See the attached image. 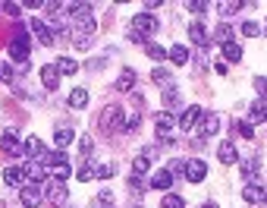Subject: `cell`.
Instances as JSON below:
<instances>
[{"label": "cell", "instance_id": "obj_1", "mask_svg": "<svg viewBox=\"0 0 267 208\" xmlns=\"http://www.w3.org/2000/svg\"><path fill=\"white\" fill-rule=\"evenodd\" d=\"M154 32H157V19L154 16H148V13L132 16V29H129L132 38H151Z\"/></svg>", "mask_w": 267, "mask_h": 208}, {"label": "cell", "instance_id": "obj_2", "mask_svg": "<svg viewBox=\"0 0 267 208\" xmlns=\"http://www.w3.org/2000/svg\"><path fill=\"white\" fill-rule=\"evenodd\" d=\"M29 54H32V38H29V35H22V32H16L13 41H10V57L19 60V63H26Z\"/></svg>", "mask_w": 267, "mask_h": 208}, {"label": "cell", "instance_id": "obj_3", "mask_svg": "<svg viewBox=\"0 0 267 208\" xmlns=\"http://www.w3.org/2000/svg\"><path fill=\"white\" fill-rule=\"evenodd\" d=\"M44 199H51L54 205H63L66 202V186H63V183L60 180H44Z\"/></svg>", "mask_w": 267, "mask_h": 208}, {"label": "cell", "instance_id": "obj_4", "mask_svg": "<svg viewBox=\"0 0 267 208\" xmlns=\"http://www.w3.org/2000/svg\"><path fill=\"white\" fill-rule=\"evenodd\" d=\"M0 148H4V152H7L10 158L26 155V145H22L19 139H16V133H13V130H7V133H4V139H0Z\"/></svg>", "mask_w": 267, "mask_h": 208}, {"label": "cell", "instance_id": "obj_5", "mask_svg": "<svg viewBox=\"0 0 267 208\" xmlns=\"http://www.w3.org/2000/svg\"><path fill=\"white\" fill-rule=\"evenodd\" d=\"M32 32H35V38H38L41 44H57V35H54V29H51L44 19H38V16L32 19Z\"/></svg>", "mask_w": 267, "mask_h": 208}, {"label": "cell", "instance_id": "obj_6", "mask_svg": "<svg viewBox=\"0 0 267 208\" xmlns=\"http://www.w3.org/2000/svg\"><path fill=\"white\" fill-rule=\"evenodd\" d=\"M117 126H123V111L117 104H110V108H104V114H101V130H117Z\"/></svg>", "mask_w": 267, "mask_h": 208}, {"label": "cell", "instance_id": "obj_7", "mask_svg": "<svg viewBox=\"0 0 267 208\" xmlns=\"http://www.w3.org/2000/svg\"><path fill=\"white\" fill-rule=\"evenodd\" d=\"M154 126H157V136H160V139H167L173 130H176V117H173L170 111H160L157 117H154Z\"/></svg>", "mask_w": 267, "mask_h": 208}, {"label": "cell", "instance_id": "obj_8", "mask_svg": "<svg viewBox=\"0 0 267 208\" xmlns=\"http://www.w3.org/2000/svg\"><path fill=\"white\" fill-rule=\"evenodd\" d=\"M204 177H207V164H204V161L195 158V161L185 164V180H189V183H201Z\"/></svg>", "mask_w": 267, "mask_h": 208}, {"label": "cell", "instance_id": "obj_9", "mask_svg": "<svg viewBox=\"0 0 267 208\" xmlns=\"http://www.w3.org/2000/svg\"><path fill=\"white\" fill-rule=\"evenodd\" d=\"M41 199H44V195H41L38 186H22V189H19V202L26 205V208H38Z\"/></svg>", "mask_w": 267, "mask_h": 208}, {"label": "cell", "instance_id": "obj_10", "mask_svg": "<svg viewBox=\"0 0 267 208\" xmlns=\"http://www.w3.org/2000/svg\"><path fill=\"white\" fill-rule=\"evenodd\" d=\"M198 117H201V108H198V104H192V108H185V114L179 117V130H192V126L198 123Z\"/></svg>", "mask_w": 267, "mask_h": 208}, {"label": "cell", "instance_id": "obj_11", "mask_svg": "<svg viewBox=\"0 0 267 208\" xmlns=\"http://www.w3.org/2000/svg\"><path fill=\"white\" fill-rule=\"evenodd\" d=\"M217 130H220V117H214V114H207V117L201 120V126H198V136H201V139H211Z\"/></svg>", "mask_w": 267, "mask_h": 208}, {"label": "cell", "instance_id": "obj_12", "mask_svg": "<svg viewBox=\"0 0 267 208\" xmlns=\"http://www.w3.org/2000/svg\"><path fill=\"white\" fill-rule=\"evenodd\" d=\"M41 82H44V88H51V91L60 85V73H57V66H51V63H48V66L41 69Z\"/></svg>", "mask_w": 267, "mask_h": 208}, {"label": "cell", "instance_id": "obj_13", "mask_svg": "<svg viewBox=\"0 0 267 208\" xmlns=\"http://www.w3.org/2000/svg\"><path fill=\"white\" fill-rule=\"evenodd\" d=\"M189 38L198 44V48H204V44H207V29L201 26V22H192V26H189Z\"/></svg>", "mask_w": 267, "mask_h": 208}, {"label": "cell", "instance_id": "obj_14", "mask_svg": "<svg viewBox=\"0 0 267 208\" xmlns=\"http://www.w3.org/2000/svg\"><path fill=\"white\" fill-rule=\"evenodd\" d=\"M242 199H245L248 205H258V202H264V199H267V192H264L261 186H254V183H251V186H245V192H242Z\"/></svg>", "mask_w": 267, "mask_h": 208}, {"label": "cell", "instance_id": "obj_15", "mask_svg": "<svg viewBox=\"0 0 267 208\" xmlns=\"http://www.w3.org/2000/svg\"><path fill=\"white\" fill-rule=\"evenodd\" d=\"M170 183H173V177H170V170H157L154 177H151V189H170Z\"/></svg>", "mask_w": 267, "mask_h": 208}, {"label": "cell", "instance_id": "obj_16", "mask_svg": "<svg viewBox=\"0 0 267 208\" xmlns=\"http://www.w3.org/2000/svg\"><path fill=\"white\" fill-rule=\"evenodd\" d=\"M85 104H88V91H85V88H73V91H69V108L82 111Z\"/></svg>", "mask_w": 267, "mask_h": 208}, {"label": "cell", "instance_id": "obj_17", "mask_svg": "<svg viewBox=\"0 0 267 208\" xmlns=\"http://www.w3.org/2000/svg\"><path fill=\"white\" fill-rule=\"evenodd\" d=\"M54 66H57V73H60V76H73L76 69H79V63L73 60V57H60V60H57Z\"/></svg>", "mask_w": 267, "mask_h": 208}, {"label": "cell", "instance_id": "obj_18", "mask_svg": "<svg viewBox=\"0 0 267 208\" xmlns=\"http://www.w3.org/2000/svg\"><path fill=\"white\" fill-rule=\"evenodd\" d=\"M4 180L10 183V186H22V180H26V170H22V167H7V170H4Z\"/></svg>", "mask_w": 267, "mask_h": 208}, {"label": "cell", "instance_id": "obj_19", "mask_svg": "<svg viewBox=\"0 0 267 208\" xmlns=\"http://www.w3.org/2000/svg\"><path fill=\"white\" fill-rule=\"evenodd\" d=\"M26 173H29V180H35V183L48 180V170H44V164H38V161H32V164L26 167Z\"/></svg>", "mask_w": 267, "mask_h": 208}, {"label": "cell", "instance_id": "obj_20", "mask_svg": "<svg viewBox=\"0 0 267 208\" xmlns=\"http://www.w3.org/2000/svg\"><path fill=\"white\" fill-rule=\"evenodd\" d=\"M239 63L242 60V48H239V44L236 41H229V44H223V63Z\"/></svg>", "mask_w": 267, "mask_h": 208}, {"label": "cell", "instance_id": "obj_21", "mask_svg": "<svg viewBox=\"0 0 267 208\" xmlns=\"http://www.w3.org/2000/svg\"><path fill=\"white\" fill-rule=\"evenodd\" d=\"M132 85H135V73H132V69H123L120 79H117V91H129Z\"/></svg>", "mask_w": 267, "mask_h": 208}, {"label": "cell", "instance_id": "obj_22", "mask_svg": "<svg viewBox=\"0 0 267 208\" xmlns=\"http://www.w3.org/2000/svg\"><path fill=\"white\" fill-rule=\"evenodd\" d=\"M26 155H32V158L48 155V152H44V145H41V139H38V136H29V142H26Z\"/></svg>", "mask_w": 267, "mask_h": 208}, {"label": "cell", "instance_id": "obj_23", "mask_svg": "<svg viewBox=\"0 0 267 208\" xmlns=\"http://www.w3.org/2000/svg\"><path fill=\"white\" fill-rule=\"evenodd\" d=\"M248 114H251V120L264 123V120H267V101H254L251 108H248Z\"/></svg>", "mask_w": 267, "mask_h": 208}, {"label": "cell", "instance_id": "obj_24", "mask_svg": "<svg viewBox=\"0 0 267 208\" xmlns=\"http://www.w3.org/2000/svg\"><path fill=\"white\" fill-rule=\"evenodd\" d=\"M60 164H69L63 152H48L44 155V167H60Z\"/></svg>", "mask_w": 267, "mask_h": 208}, {"label": "cell", "instance_id": "obj_25", "mask_svg": "<svg viewBox=\"0 0 267 208\" xmlns=\"http://www.w3.org/2000/svg\"><path fill=\"white\" fill-rule=\"evenodd\" d=\"M73 139H76L73 130H57V148H69V145H73Z\"/></svg>", "mask_w": 267, "mask_h": 208}, {"label": "cell", "instance_id": "obj_26", "mask_svg": "<svg viewBox=\"0 0 267 208\" xmlns=\"http://www.w3.org/2000/svg\"><path fill=\"white\" fill-rule=\"evenodd\" d=\"M217 158L223 161V164H233V161H236V148L229 145V142H226V145H220V152H217Z\"/></svg>", "mask_w": 267, "mask_h": 208}, {"label": "cell", "instance_id": "obj_27", "mask_svg": "<svg viewBox=\"0 0 267 208\" xmlns=\"http://www.w3.org/2000/svg\"><path fill=\"white\" fill-rule=\"evenodd\" d=\"M170 60L173 63H185V60H189V51H185L182 44H173V48H170Z\"/></svg>", "mask_w": 267, "mask_h": 208}, {"label": "cell", "instance_id": "obj_28", "mask_svg": "<svg viewBox=\"0 0 267 208\" xmlns=\"http://www.w3.org/2000/svg\"><path fill=\"white\" fill-rule=\"evenodd\" d=\"M95 177H98L95 164H85V167H79V173H76V180H79V183H88V180H95Z\"/></svg>", "mask_w": 267, "mask_h": 208}, {"label": "cell", "instance_id": "obj_29", "mask_svg": "<svg viewBox=\"0 0 267 208\" xmlns=\"http://www.w3.org/2000/svg\"><path fill=\"white\" fill-rule=\"evenodd\" d=\"M229 38H233V29H229L226 22H220V26H217V41L220 44H229Z\"/></svg>", "mask_w": 267, "mask_h": 208}, {"label": "cell", "instance_id": "obj_30", "mask_svg": "<svg viewBox=\"0 0 267 208\" xmlns=\"http://www.w3.org/2000/svg\"><path fill=\"white\" fill-rule=\"evenodd\" d=\"M145 54L151 57V60H164V57H167V51L160 48V44H148V48H145Z\"/></svg>", "mask_w": 267, "mask_h": 208}, {"label": "cell", "instance_id": "obj_31", "mask_svg": "<svg viewBox=\"0 0 267 208\" xmlns=\"http://www.w3.org/2000/svg\"><path fill=\"white\" fill-rule=\"evenodd\" d=\"M160 208H182V199H179V195H173V192H167L164 202H160Z\"/></svg>", "mask_w": 267, "mask_h": 208}, {"label": "cell", "instance_id": "obj_32", "mask_svg": "<svg viewBox=\"0 0 267 208\" xmlns=\"http://www.w3.org/2000/svg\"><path fill=\"white\" fill-rule=\"evenodd\" d=\"M132 170H135V177H138V173H145V170H148V155H138V158L132 161Z\"/></svg>", "mask_w": 267, "mask_h": 208}, {"label": "cell", "instance_id": "obj_33", "mask_svg": "<svg viewBox=\"0 0 267 208\" xmlns=\"http://www.w3.org/2000/svg\"><path fill=\"white\" fill-rule=\"evenodd\" d=\"M69 173H73V167H69V164H60V167H54V180H60V183H63Z\"/></svg>", "mask_w": 267, "mask_h": 208}, {"label": "cell", "instance_id": "obj_34", "mask_svg": "<svg viewBox=\"0 0 267 208\" xmlns=\"http://www.w3.org/2000/svg\"><path fill=\"white\" fill-rule=\"evenodd\" d=\"M242 35H245V38H254V35H258V22H242Z\"/></svg>", "mask_w": 267, "mask_h": 208}, {"label": "cell", "instance_id": "obj_35", "mask_svg": "<svg viewBox=\"0 0 267 208\" xmlns=\"http://www.w3.org/2000/svg\"><path fill=\"white\" fill-rule=\"evenodd\" d=\"M254 173H258V161H245L242 164V177H254Z\"/></svg>", "mask_w": 267, "mask_h": 208}, {"label": "cell", "instance_id": "obj_36", "mask_svg": "<svg viewBox=\"0 0 267 208\" xmlns=\"http://www.w3.org/2000/svg\"><path fill=\"white\" fill-rule=\"evenodd\" d=\"M176 98H179L176 88H167V91H164V104H167V108H173V104H176Z\"/></svg>", "mask_w": 267, "mask_h": 208}, {"label": "cell", "instance_id": "obj_37", "mask_svg": "<svg viewBox=\"0 0 267 208\" xmlns=\"http://www.w3.org/2000/svg\"><path fill=\"white\" fill-rule=\"evenodd\" d=\"M95 170H98V177H104V180H110L113 173H117V170H113V164H101V167H95Z\"/></svg>", "mask_w": 267, "mask_h": 208}, {"label": "cell", "instance_id": "obj_38", "mask_svg": "<svg viewBox=\"0 0 267 208\" xmlns=\"http://www.w3.org/2000/svg\"><path fill=\"white\" fill-rule=\"evenodd\" d=\"M254 88H258V91H261V98L267 101V79H264V76H258V79H254Z\"/></svg>", "mask_w": 267, "mask_h": 208}, {"label": "cell", "instance_id": "obj_39", "mask_svg": "<svg viewBox=\"0 0 267 208\" xmlns=\"http://www.w3.org/2000/svg\"><path fill=\"white\" fill-rule=\"evenodd\" d=\"M242 7H245V4H220V13H236V10H242Z\"/></svg>", "mask_w": 267, "mask_h": 208}, {"label": "cell", "instance_id": "obj_40", "mask_svg": "<svg viewBox=\"0 0 267 208\" xmlns=\"http://www.w3.org/2000/svg\"><path fill=\"white\" fill-rule=\"evenodd\" d=\"M0 10H4V13H10V16H19V13H22V7H19V4H4Z\"/></svg>", "mask_w": 267, "mask_h": 208}, {"label": "cell", "instance_id": "obj_41", "mask_svg": "<svg viewBox=\"0 0 267 208\" xmlns=\"http://www.w3.org/2000/svg\"><path fill=\"white\" fill-rule=\"evenodd\" d=\"M189 10H192V13H204V10H207V4H204V0H192V4H189Z\"/></svg>", "mask_w": 267, "mask_h": 208}, {"label": "cell", "instance_id": "obj_42", "mask_svg": "<svg viewBox=\"0 0 267 208\" xmlns=\"http://www.w3.org/2000/svg\"><path fill=\"white\" fill-rule=\"evenodd\" d=\"M239 133L245 136V139H251V136H254V126H251V123H239Z\"/></svg>", "mask_w": 267, "mask_h": 208}, {"label": "cell", "instance_id": "obj_43", "mask_svg": "<svg viewBox=\"0 0 267 208\" xmlns=\"http://www.w3.org/2000/svg\"><path fill=\"white\" fill-rule=\"evenodd\" d=\"M173 173H185V161H173V164H170V177H173Z\"/></svg>", "mask_w": 267, "mask_h": 208}, {"label": "cell", "instance_id": "obj_44", "mask_svg": "<svg viewBox=\"0 0 267 208\" xmlns=\"http://www.w3.org/2000/svg\"><path fill=\"white\" fill-rule=\"evenodd\" d=\"M0 79H4V82H10V79H13V69H10L7 63H4V66H0Z\"/></svg>", "mask_w": 267, "mask_h": 208}, {"label": "cell", "instance_id": "obj_45", "mask_svg": "<svg viewBox=\"0 0 267 208\" xmlns=\"http://www.w3.org/2000/svg\"><path fill=\"white\" fill-rule=\"evenodd\" d=\"M201 208H217V205H214V202H207V205H201Z\"/></svg>", "mask_w": 267, "mask_h": 208}]
</instances>
